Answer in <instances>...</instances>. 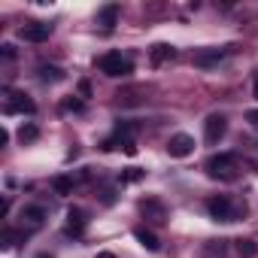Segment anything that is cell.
I'll return each instance as SVG.
<instances>
[{
	"label": "cell",
	"mask_w": 258,
	"mask_h": 258,
	"mask_svg": "<svg viewBox=\"0 0 258 258\" xmlns=\"http://www.w3.org/2000/svg\"><path fill=\"white\" fill-rule=\"evenodd\" d=\"M0 49H4V58H16V46H10V43H4V46H0Z\"/></svg>",
	"instance_id": "cell-22"
},
{
	"label": "cell",
	"mask_w": 258,
	"mask_h": 258,
	"mask_svg": "<svg viewBox=\"0 0 258 258\" xmlns=\"http://www.w3.org/2000/svg\"><path fill=\"white\" fill-rule=\"evenodd\" d=\"M64 109H73V112H79V109H82V103H79V100H64Z\"/></svg>",
	"instance_id": "cell-23"
},
{
	"label": "cell",
	"mask_w": 258,
	"mask_h": 258,
	"mask_svg": "<svg viewBox=\"0 0 258 258\" xmlns=\"http://www.w3.org/2000/svg\"><path fill=\"white\" fill-rule=\"evenodd\" d=\"M52 191L61 195V198L73 195V179H70V176H55V179H52Z\"/></svg>",
	"instance_id": "cell-16"
},
{
	"label": "cell",
	"mask_w": 258,
	"mask_h": 258,
	"mask_svg": "<svg viewBox=\"0 0 258 258\" xmlns=\"http://www.w3.org/2000/svg\"><path fill=\"white\" fill-rule=\"evenodd\" d=\"M97 258H115L112 252H97Z\"/></svg>",
	"instance_id": "cell-24"
},
{
	"label": "cell",
	"mask_w": 258,
	"mask_h": 258,
	"mask_svg": "<svg viewBox=\"0 0 258 258\" xmlns=\"http://www.w3.org/2000/svg\"><path fill=\"white\" fill-rule=\"evenodd\" d=\"M37 137H40V127H37V124H31V121H28V124H22V127H19V140H22V143H34Z\"/></svg>",
	"instance_id": "cell-18"
},
{
	"label": "cell",
	"mask_w": 258,
	"mask_h": 258,
	"mask_svg": "<svg viewBox=\"0 0 258 258\" xmlns=\"http://www.w3.org/2000/svg\"><path fill=\"white\" fill-rule=\"evenodd\" d=\"M97 70L109 79H124V76H131L134 73V61L121 55V52H106L97 58Z\"/></svg>",
	"instance_id": "cell-2"
},
{
	"label": "cell",
	"mask_w": 258,
	"mask_h": 258,
	"mask_svg": "<svg viewBox=\"0 0 258 258\" xmlns=\"http://www.w3.org/2000/svg\"><path fill=\"white\" fill-rule=\"evenodd\" d=\"M146 176V170H140V167H127V170H121V185H127V182H140Z\"/></svg>",
	"instance_id": "cell-19"
},
{
	"label": "cell",
	"mask_w": 258,
	"mask_h": 258,
	"mask_svg": "<svg viewBox=\"0 0 258 258\" xmlns=\"http://www.w3.org/2000/svg\"><path fill=\"white\" fill-rule=\"evenodd\" d=\"M22 219H25L31 228H40V225H43V219H46V210H43V207H37V204H31V207H25V210H22Z\"/></svg>",
	"instance_id": "cell-13"
},
{
	"label": "cell",
	"mask_w": 258,
	"mask_h": 258,
	"mask_svg": "<svg viewBox=\"0 0 258 258\" xmlns=\"http://www.w3.org/2000/svg\"><path fill=\"white\" fill-rule=\"evenodd\" d=\"M222 58H225V49H201V52H195V64L204 67V70L216 67Z\"/></svg>",
	"instance_id": "cell-11"
},
{
	"label": "cell",
	"mask_w": 258,
	"mask_h": 258,
	"mask_svg": "<svg viewBox=\"0 0 258 258\" xmlns=\"http://www.w3.org/2000/svg\"><path fill=\"white\" fill-rule=\"evenodd\" d=\"M176 61V46L170 43H155L149 49V64L152 67H164V64H173Z\"/></svg>",
	"instance_id": "cell-10"
},
{
	"label": "cell",
	"mask_w": 258,
	"mask_h": 258,
	"mask_svg": "<svg viewBox=\"0 0 258 258\" xmlns=\"http://www.w3.org/2000/svg\"><path fill=\"white\" fill-rule=\"evenodd\" d=\"M37 258H52V255H49V252H40V255H37Z\"/></svg>",
	"instance_id": "cell-25"
},
{
	"label": "cell",
	"mask_w": 258,
	"mask_h": 258,
	"mask_svg": "<svg viewBox=\"0 0 258 258\" xmlns=\"http://www.w3.org/2000/svg\"><path fill=\"white\" fill-rule=\"evenodd\" d=\"M255 97H258V76H255Z\"/></svg>",
	"instance_id": "cell-26"
},
{
	"label": "cell",
	"mask_w": 258,
	"mask_h": 258,
	"mask_svg": "<svg viewBox=\"0 0 258 258\" xmlns=\"http://www.w3.org/2000/svg\"><path fill=\"white\" fill-rule=\"evenodd\" d=\"M16 240H19V234H16L13 228H7V231H4V249H13Z\"/></svg>",
	"instance_id": "cell-20"
},
{
	"label": "cell",
	"mask_w": 258,
	"mask_h": 258,
	"mask_svg": "<svg viewBox=\"0 0 258 258\" xmlns=\"http://www.w3.org/2000/svg\"><path fill=\"white\" fill-rule=\"evenodd\" d=\"M207 213H210V219H216V222H237V216L246 213V210L234 207V201H231L228 195H216V198L207 201Z\"/></svg>",
	"instance_id": "cell-3"
},
{
	"label": "cell",
	"mask_w": 258,
	"mask_h": 258,
	"mask_svg": "<svg viewBox=\"0 0 258 258\" xmlns=\"http://www.w3.org/2000/svg\"><path fill=\"white\" fill-rule=\"evenodd\" d=\"M195 152V137H188V134H173L170 140H167V155L170 158H188Z\"/></svg>",
	"instance_id": "cell-8"
},
{
	"label": "cell",
	"mask_w": 258,
	"mask_h": 258,
	"mask_svg": "<svg viewBox=\"0 0 258 258\" xmlns=\"http://www.w3.org/2000/svg\"><path fill=\"white\" fill-rule=\"evenodd\" d=\"M85 228H88L85 213H82L79 207H70V210H67V222H64V234H67V237H82Z\"/></svg>",
	"instance_id": "cell-9"
},
{
	"label": "cell",
	"mask_w": 258,
	"mask_h": 258,
	"mask_svg": "<svg viewBox=\"0 0 258 258\" xmlns=\"http://www.w3.org/2000/svg\"><path fill=\"white\" fill-rule=\"evenodd\" d=\"M37 109V103L28 97V94H22V91H7V97H4V112L7 115H31Z\"/></svg>",
	"instance_id": "cell-4"
},
{
	"label": "cell",
	"mask_w": 258,
	"mask_h": 258,
	"mask_svg": "<svg viewBox=\"0 0 258 258\" xmlns=\"http://www.w3.org/2000/svg\"><path fill=\"white\" fill-rule=\"evenodd\" d=\"M225 131H228V118H225L222 112L207 115V121H204V140H207L210 146H216V143L225 137Z\"/></svg>",
	"instance_id": "cell-6"
},
{
	"label": "cell",
	"mask_w": 258,
	"mask_h": 258,
	"mask_svg": "<svg viewBox=\"0 0 258 258\" xmlns=\"http://www.w3.org/2000/svg\"><path fill=\"white\" fill-rule=\"evenodd\" d=\"M49 37H52L49 22H28L19 28V40H25V43H46Z\"/></svg>",
	"instance_id": "cell-7"
},
{
	"label": "cell",
	"mask_w": 258,
	"mask_h": 258,
	"mask_svg": "<svg viewBox=\"0 0 258 258\" xmlns=\"http://www.w3.org/2000/svg\"><path fill=\"white\" fill-rule=\"evenodd\" d=\"M204 170L210 179H219V182H234L240 176V158L234 152H219V155H210L204 161Z\"/></svg>",
	"instance_id": "cell-1"
},
{
	"label": "cell",
	"mask_w": 258,
	"mask_h": 258,
	"mask_svg": "<svg viewBox=\"0 0 258 258\" xmlns=\"http://www.w3.org/2000/svg\"><path fill=\"white\" fill-rule=\"evenodd\" d=\"M234 243H237L234 249H237V255H240V258H255V255H258V243H255V240L240 237V240H234Z\"/></svg>",
	"instance_id": "cell-15"
},
{
	"label": "cell",
	"mask_w": 258,
	"mask_h": 258,
	"mask_svg": "<svg viewBox=\"0 0 258 258\" xmlns=\"http://www.w3.org/2000/svg\"><path fill=\"white\" fill-rule=\"evenodd\" d=\"M134 237H137V243H140L143 249H149V252H158V249H161L158 237H155L149 228H137V231H134Z\"/></svg>",
	"instance_id": "cell-12"
},
{
	"label": "cell",
	"mask_w": 258,
	"mask_h": 258,
	"mask_svg": "<svg viewBox=\"0 0 258 258\" xmlns=\"http://www.w3.org/2000/svg\"><path fill=\"white\" fill-rule=\"evenodd\" d=\"M61 79H64V70H61V67H49V64L40 67V82L55 85V82H61Z\"/></svg>",
	"instance_id": "cell-14"
},
{
	"label": "cell",
	"mask_w": 258,
	"mask_h": 258,
	"mask_svg": "<svg viewBox=\"0 0 258 258\" xmlns=\"http://www.w3.org/2000/svg\"><path fill=\"white\" fill-rule=\"evenodd\" d=\"M140 213H143V219H149L152 225H167V216H170L161 198H143V201H140Z\"/></svg>",
	"instance_id": "cell-5"
},
{
	"label": "cell",
	"mask_w": 258,
	"mask_h": 258,
	"mask_svg": "<svg viewBox=\"0 0 258 258\" xmlns=\"http://www.w3.org/2000/svg\"><path fill=\"white\" fill-rule=\"evenodd\" d=\"M115 19H118V7H115V4H109V7H103V10L97 13V22H100V25H106V28H112V25H115Z\"/></svg>",
	"instance_id": "cell-17"
},
{
	"label": "cell",
	"mask_w": 258,
	"mask_h": 258,
	"mask_svg": "<svg viewBox=\"0 0 258 258\" xmlns=\"http://www.w3.org/2000/svg\"><path fill=\"white\" fill-rule=\"evenodd\" d=\"M252 127H258V109H246V115H243Z\"/></svg>",
	"instance_id": "cell-21"
}]
</instances>
